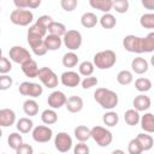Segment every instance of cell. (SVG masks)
Returning a JSON list of instances; mask_svg holds the SVG:
<instances>
[{"mask_svg": "<svg viewBox=\"0 0 154 154\" xmlns=\"http://www.w3.org/2000/svg\"><path fill=\"white\" fill-rule=\"evenodd\" d=\"M28 34H32V35H37L42 38H45V36L47 35V29L43 28L42 25H40L38 23L35 22V24L30 25L29 29H28Z\"/></svg>", "mask_w": 154, "mask_h": 154, "instance_id": "cell-40", "label": "cell"}, {"mask_svg": "<svg viewBox=\"0 0 154 154\" xmlns=\"http://www.w3.org/2000/svg\"><path fill=\"white\" fill-rule=\"evenodd\" d=\"M7 143H8V147L11 149L16 150L23 143V137H22V135L19 132H12L7 137Z\"/></svg>", "mask_w": 154, "mask_h": 154, "instance_id": "cell-37", "label": "cell"}, {"mask_svg": "<svg viewBox=\"0 0 154 154\" xmlns=\"http://www.w3.org/2000/svg\"><path fill=\"white\" fill-rule=\"evenodd\" d=\"M47 31L49 32V35H54V36H58V37H63L66 32V26L63 24V23H59V22H52L49 24V26L47 28Z\"/></svg>", "mask_w": 154, "mask_h": 154, "instance_id": "cell-29", "label": "cell"}, {"mask_svg": "<svg viewBox=\"0 0 154 154\" xmlns=\"http://www.w3.org/2000/svg\"><path fill=\"white\" fill-rule=\"evenodd\" d=\"M41 5V0H29V8H37Z\"/></svg>", "mask_w": 154, "mask_h": 154, "instance_id": "cell-52", "label": "cell"}, {"mask_svg": "<svg viewBox=\"0 0 154 154\" xmlns=\"http://www.w3.org/2000/svg\"><path fill=\"white\" fill-rule=\"evenodd\" d=\"M0 34H1V30H0Z\"/></svg>", "mask_w": 154, "mask_h": 154, "instance_id": "cell-58", "label": "cell"}, {"mask_svg": "<svg viewBox=\"0 0 154 154\" xmlns=\"http://www.w3.org/2000/svg\"><path fill=\"white\" fill-rule=\"evenodd\" d=\"M1 57H2V49L0 48V58H1Z\"/></svg>", "mask_w": 154, "mask_h": 154, "instance_id": "cell-55", "label": "cell"}, {"mask_svg": "<svg viewBox=\"0 0 154 154\" xmlns=\"http://www.w3.org/2000/svg\"><path fill=\"white\" fill-rule=\"evenodd\" d=\"M90 138H93L100 147H108L113 141V135L108 129L96 125L90 129Z\"/></svg>", "mask_w": 154, "mask_h": 154, "instance_id": "cell-3", "label": "cell"}, {"mask_svg": "<svg viewBox=\"0 0 154 154\" xmlns=\"http://www.w3.org/2000/svg\"><path fill=\"white\" fill-rule=\"evenodd\" d=\"M89 5L93 8L99 10L103 13H109V11L112 10L113 1L112 0H89Z\"/></svg>", "mask_w": 154, "mask_h": 154, "instance_id": "cell-22", "label": "cell"}, {"mask_svg": "<svg viewBox=\"0 0 154 154\" xmlns=\"http://www.w3.org/2000/svg\"><path fill=\"white\" fill-rule=\"evenodd\" d=\"M13 4L16 6V8H22V10L29 8V0H14Z\"/></svg>", "mask_w": 154, "mask_h": 154, "instance_id": "cell-50", "label": "cell"}, {"mask_svg": "<svg viewBox=\"0 0 154 154\" xmlns=\"http://www.w3.org/2000/svg\"><path fill=\"white\" fill-rule=\"evenodd\" d=\"M78 60H79V58L75 52H67L63 55L61 63L65 67H75L78 64Z\"/></svg>", "mask_w": 154, "mask_h": 154, "instance_id": "cell-32", "label": "cell"}, {"mask_svg": "<svg viewBox=\"0 0 154 154\" xmlns=\"http://www.w3.org/2000/svg\"><path fill=\"white\" fill-rule=\"evenodd\" d=\"M10 55V60H12L16 64H24L25 61L31 59V54L29 53V51L22 46H13L10 48L8 52Z\"/></svg>", "mask_w": 154, "mask_h": 154, "instance_id": "cell-10", "label": "cell"}, {"mask_svg": "<svg viewBox=\"0 0 154 154\" xmlns=\"http://www.w3.org/2000/svg\"><path fill=\"white\" fill-rule=\"evenodd\" d=\"M23 111L26 116L34 117L38 113V103L34 99H28L23 102Z\"/></svg>", "mask_w": 154, "mask_h": 154, "instance_id": "cell-27", "label": "cell"}, {"mask_svg": "<svg viewBox=\"0 0 154 154\" xmlns=\"http://www.w3.org/2000/svg\"><path fill=\"white\" fill-rule=\"evenodd\" d=\"M112 154H125V152L122 150V149H116V150L112 152Z\"/></svg>", "mask_w": 154, "mask_h": 154, "instance_id": "cell-53", "label": "cell"}, {"mask_svg": "<svg viewBox=\"0 0 154 154\" xmlns=\"http://www.w3.org/2000/svg\"><path fill=\"white\" fill-rule=\"evenodd\" d=\"M135 88L141 93L149 91L152 89V81L147 77H140L135 81Z\"/></svg>", "mask_w": 154, "mask_h": 154, "instance_id": "cell-34", "label": "cell"}, {"mask_svg": "<svg viewBox=\"0 0 154 154\" xmlns=\"http://www.w3.org/2000/svg\"><path fill=\"white\" fill-rule=\"evenodd\" d=\"M12 70V63L8 58L1 57L0 58V75H7Z\"/></svg>", "mask_w": 154, "mask_h": 154, "instance_id": "cell-42", "label": "cell"}, {"mask_svg": "<svg viewBox=\"0 0 154 154\" xmlns=\"http://www.w3.org/2000/svg\"><path fill=\"white\" fill-rule=\"evenodd\" d=\"M63 40V43L64 46L70 49V52H73V51H77L81 46H82V34L78 31V30H75V29H71V30H66L65 35L61 37Z\"/></svg>", "mask_w": 154, "mask_h": 154, "instance_id": "cell-4", "label": "cell"}, {"mask_svg": "<svg viewBox=\"0 0 154 154\" xmlns=\"http://www.w3.org/2000/svg\"><path fill=\"white\" fill-rule=\"evenodd\" d=\"M53 22V19H52V17L51 16H48V14H43V16H40L38 17V19L36 20V23H38L40 25H42L43 28H48L49 26V24Z\"/></svg>", "mask_w": 154, "mask_h": 154, "instance_id": "cell-49", "label": "cell"}, {"mask_svg": "<svg viewBox=\"0 0 154 154\" xmlns=\"http://www.w3.org/2000/svg\"><path fill=\"white\" fill-rule=\"evenodd\" d=\"M83 106H84L83 99L81 96H77V95H72V96L67 97L66 103H65V107H66V109L70 113H78V112H81L83 109Z\"/></svg>", "mask_w": 154, "mask_h": 154, "instance_id": "cell-16", "label": "cell"}, {"mask_svg": "<svg viewBox=\"0 0 154 154\" xmlns=\"http://www.w3.org/2000/svg\"><path fill=\"white\" fill-rule=\"evenodd\" d=\"M31 131L32 140L37 143H47L53 137V130L47 125H37Z\"/></svg>", "mask_w": 154, "mask_h": 154, "instance_id": "cell-9", "label": "cell"}, {"mask_svg": "<svg viewBox=\"0 0 154 154\" xmlns=\"http://www.w3.org/2000/svg\"><path fill=\"white\" fill-rule=\"evenodd\" d=\"M143 40V53H152L154 51V32H149Z\"/></svg>", "mask_w": 154, "mask_h": 154, "instance_id": "cell-38", "label": "cell"}, {"mask_svg": "<svg viewBox=\"0 0 154 154\" xmlns=\"http://www.w3.org/2000/svg\"><path fill=\"white\" fill-rule=\"evenodd\" d=\"M112 8L118 13H125L129 10V1L128 0H116V1H113Z\"/></svg>", "mask_w": 154, "mask_h": 154, "instance_id": "cell-41", "label": "cell"}, {"mask_svg": "<svg viewBox=\"0 0 154 154\" xmlns=\"http://www.w3.org/2000/svg\"><path fill=\"white\" fill-rule=\"evenodd\" d=\"M13 84L12 77L8 75H0V90H8Z\"/></svg>", "mask_w": 154, "mask_h": 154, "instance_id": "cell-44", "label": "cell"}, {"mask_svg": "<svg viewBox=\"0 0 154 154\" xmlns=\"http://www.w3.org/2000/svg\"><path fill=\"white\" fill-rule=\"evenodd\" d=\"M99 23L103 29H112L117 25V19L111 13H103L99 19Z\"/></svg>", "mask_w": 154, "mask_h": 154, "instance_id": "cell-31", "label": "cell"}, {"mask_svg": "<svg viewBox=\"0 0 154 154\" xmlns=\"http://www.w3.org/2000/svg\"><path fill=\"white\" fill-rule=\"evenodd\" d=\"M90 149L85 142H78L73 147V154H89Z\"/></svg>", "mask_w": 154, "mask_h": 154, "instance_id": "cell-47", "label": "cell"}, {"mask_svg": "<svg viewBox=\"0 0 154 154\" xmlns=\"http://www.w3.org/2000/svg\"><path fill=\"white\" fill-rule=\"evenodd\" d=\"M16 123V113L11 108L0 109V128H7Z\"/></svg>", "mask_w": 154, "mask_h": 154, "instance_id": "cell-17", "label": "cell"}, {"mask_svg": "<svg viewBox=\"0 0 154 154\" xmlns=\"http://www.w3.org/2000/svg\"><path fill=\"white\" fill-rule=\"evenodd\" d=\"M128 152L129 154H142V148L136 138H132L128 144Z\"/></svg>", "mask_w": 154, "mask_h": 154, "instance_id": "cell-45", "label": "cell"}, {"mask_svg": "<svg viewBox=\"0 0 154 154\" xmlns=\"http://www.w3.org/2000/svg\"><path fill=\"white\" fill-rule=\"evenodd\" d=\"M16 128L19 131V134H29L34 129V123L29 117H23L17 120Z\"/></svg>", "mask_w": 154, "mask_h": 154, "instance_id": "cell-23", "label": "cell"}, {"mask_svg": "<svg viewBox=\"0 0 154 154\" xmlns=\"http://www.w3.org/2000/svg\"><path fill=\"white\" fill-rule=\"evenodd\" d=\"M2 154H6V153H2Z\"/></svg>", "mask_w": 154, "mask_h": 154, "instance_id": "cell-59", "label": "cell"}, {"mask_svg": "<svg viewBox=\"0 0 154 154\" xmlns=\"http://www.w3.org/2000/svg\"><path fill=\"white\" fill-rule=\"evenodd\" d=\"M40 154H46V153H40Z\"/></svg>", "mask_w": 154, "mask_h": 154, "instance_id": "cell-57", "label": "cell"}, {"mask_svg": "<svg viewBox=\"0 0 154 154\" xmlns=\"http://www.w3.org/2000/svg\"><path fill=\"white\" fill-rule=\"evenodd\" d=\"M99 83L97 78L94 76H89V77H84V79L81 81V85L83 89H90L93 87H96Z\"/></svg>", "mask_w": 154, "mask_h": 154, "instance_id": "cell-43", "label": "cell"}, {"mask_svg": "<svg viewBox=\"0 0 154 154\" xmlns=\"http://www.w3.org/2000/svg\"><path fill=\"white\" fill-rule=\"evenodd\" d=\"M140 124H141V128L144 132H147V134L154 132V116H153V113H150V112L144 113L140 118Z\"/></svg>", "mask_w": 154, "mask_h": 154, "instance_id": "cell-20", "label": "cell"}, {"mask_svg": "<svg viewBox=\"0 0 154 154\" xmlns=\"http://www.w3.org/2000/svg\"><path fill=\"white\" fill-rule=\"evenodd\" d=\"M140 24L142 28L153 29L154 28V14L153 13H144L140 18Z\"/></svg>", "mask_w": 154, "mask_h": 154, "instance_id": "cell-39", "label": "cell"}, {"mask_svg": "<svg viewBox=\"0 0 154 154\" xmlns=\"http://www.w3.org/2000/svg\"><path fill=\"white\" fill-rule=\"evenodd\" d=\"M149 69V64L148 61L142 58V57H137V58H134L132 61H131V70L137 73V75H143L148 71Z\"/></svg>", "mask_w": 154, "mask_h": 154, "instance_id": "cell-19", "label": "cell"}, {"mask_svg": "<svg viewBox=\"0 0 154 154\" xmlns=\"http://www.w3.org/2000/svg\"><path fill=\"white\" fill-rule=\"evenodd\" d=\"M123 47L125 48V51H128L130 53L141 54V53H143V40L140 36L126 35L123 38Z\"/></svg>", "mask_w": 154, "mask_h": 154, "instance_id": "cell-8", "label": "cell"}, {"mask_svg": "<svg viewBox=\"0 0 154 154\" xmlns=\"http://www.w3.org/2000/svg\"><path fill=\"white\" fill-rule=\"evenodd\" d=\"M81 76L79 73L75 72V71H65L61 73L60 76V82L64 87H67V88H76L79 83H81Z\"/></svg>", "mask_w": 154, "mask_h": 154, "instance_id": "cell-14", "label": "cell"}, {"mask_svg": "<svg viewBox=\"0 0 154 154\" xmlns=\"http://www.w3.org/2000/svg\"><path fill=\"white\" fill-rule=\"evenodd\" d=\"M16 154H34V148L28 144V143H22L17 149H16Z\"/></svg>", "mask_w": 154, "mask_h": 154, "instance_id": "cell-48", "label": "cell"}, {"mask_svg": "<svg viewBox=\"0 0 154 154\" xmlns=\"http://www.w3.org/2000/svg\"><path fill=\"white\" fill-rule=\"evenodd\" d=\"M94 100L105 109H113L118 102H119V97L118 94L108 88H97L94 91Z\"/></svg>", "mask_w": 154, "mask_h": 154, "instance_id": "cell-1", "label": "cell"}, {"mask_svg": "<svg viewBox=\"0 0 154 154\" xmlns=\"http://www.w3.org/2000/svg\"><path fill=\"white\" fill-rule=\"evenodd\" d=\"M66 95L60 91V90H54L52 91L49 95H48V99H47V103L48 106L52 108V109H59L61 108L63 106H65L66 103Z\"/></svg>", "mask_w": 154, "mask_h": 154, "instance_id": "cell-13", "label": "cell"}, {"mask_svg": "<svg viewBox=\"0 0 154 154\" xmlns=\"http://www.w3.org/2000/svg\"><path fill=\"white\" fill-rule=\"evenodd\" d=\"M41 120L43 124L46 125H53L58 122V114L55 112V109L52 108H47L41 113Z\"/></svg>", "mask_w": 154, "mask_h": 154, "instance_id": "cell-28", "label": "cell"}, {"mask_svg": "<svg viewBox=\"0 0 154 154\" xmlns=\"http://www.w3.org/2000/svg\"><path fill=\"white\" fill-rule=\"evenodd\" d=\"M54 147L60 153H67L72 148V138L67 132H58L54 137Z\"/></svg>", "mask_w": 154, "mask_h": 154, "instance_id": "cell-11", "label": "cell"}, {"mask_svg": "<svg viewBox=\"0 0 154 154\" xmlns=\"http://www.w3.org/2000/svg\"><path fill=\"white\" fill-rule=\"evenodd\" d=\"M117 63V54L112 49H105L100 51L94 54L93 58V64L95 67L100 70H108L114 66Z\"/></svg>", "mask_w": 154, "mask_h": 154, "instance_id": "cell-2", "label": "cell"}, {"mask_svg": "<svg viewBox=\"0 0 154 154\" xmlns=\"http://www.w3.org/2000/svg\"><path fill=\"white\" fill-rule=\"evenodd\" d=\"M99 23V18L96 17L95 13L93 12H85L82 14L81 17V24L87 28V29H90V28H94L96 24Z\"/></svg>", "mask_w": 154, "mask_h": 154, "instance_id": "cell-25", "label": "cell"}, {"mask_svg": "<svg viewBox=\"0 0 154 154\" xmlns=\"http://www.w3.org/2000/svg\"><path fill=\"white\" fill-rule=\"evenodd\" d=\"M37 78L41 81V83L45 87H47L49 89H54L55 87H58V83H59V78H58L57 73L51 67H47V66L40 67Z\"/></svg>", "mask_w": 154, "mask_h": 154, "instance_id": "cell-5", "label": "cell"}, {"mask_svg": "<svg viewBox=\"0 0 154 154\" xmlns=\"http://www.w3.org/2000/svg\"><path fill=\"white\" fill-rule=\"evenodd\" d=\"M43 42H45V46H46L47 51H58L63 45L61 37H58V36H54V35H49V34L45 36Z\"/></svg>", "mask_w": 154, "mask_h": 154, "instance_id": "cell-21", "label": "cell"}, {"mask_svg": "<svg viewBox=\"0 0 154 154\" xmlns=\"http://www.w3.org/2000/svg\"><path fill=\"white\" fill-rule=\"evenodd\" d=\"M140 118H141L140 112L135 111L134 108H130V109L125 111V113H124V120H125V123H126L128 125H130V126L137 125V124L140 123Z\"/></svg>", "mask_w": 154, "mask_h": 154, "instance_id": "cell-30", "label": "cell"}, {"mask_svg": "<svg viewBox=\"0 0 154 154\" xmlns=\"http://www.w3.org/2000/svg\"><path fill=\"white\" fill-rule=\"evenodd\" d=\"M142 5L144 7H147L148 10H153L154 8V0H143Z\"/></svg>", "mask_w": 154, "mask_h": 154, "instance_id": "cell-51", "label": "cell"}, {"mask_svg": "<svg viewBox=\"0 0 154 154\" xmlns=\"http://www.w3.org/2000/svg\"><path fill=\"white\" fill-rule=\"evenodd\" d=\"M134 81V75L129 70H122L117 75V82L120 85H129Z\"/></svg>", "mask_w": 154, "mask_h": 154, "instance_id": "cell-33", "label": "cell"}, {"mask_svg": "<svg viewBox=\"0 0 154 154\" xmlns=\"http://www.w3.org/2000/svg\"><path fill=\"white\" fill-rule=\"evenodd\" d=\"M1 136H2V130H1V128H0V138H1Z\"/></svg>", "mask_w": 154, "mask_h": 154, "instance_id": "cell-54", "label": "cell"}, {"mask_svg": "<svg viewBox=\"0 0 154 154\" xmlns=\"http://www.w3.org/2000/svg\"><path fill=\"white\" fill-rule=\"evenodd\" d=\"M73 135L78 142H87L90 138V129L85 125H78L75 128Z\"/></svg>", "mask_w": 154, "mask_h": 154, "instance_id": "cell-26", "label": "cell"}, {"mask_svg": "<svg viewBox=\"0 0 154 154\" xmlns=\"http://www.w3.org/2000/svg\"><path fill=\"white\" fill-rule=\"evenodd\" d=\"M0 13H1V7H0Z\"/></svg>", "mask_w": 154, "mask_h": 154, "instance_id": "cell-56", "label": "cell"}, {"mask_svg": "<svg viewBox=\"0 0 154 154\" xmlns=\"http://www.w3.org/2000/svg\"><path fill=\"white\" fill-rule=\"evenodd\" d=\"M102 122H103V124H105L106 126L113 128V126H116V125L118 124V122H119V116H118L116 112H113V111H108V112H106V113L102 116Z\"/></svg>", "mask_w": 154, "mask_h": 154, "instance_id": "cell-35", "label": "cell"}, {"mask_svg": "<svg viewBox=\"0 0 154 154\" xmlns=\"http://www.w3.org/2000/svg\"><path fill=\"white\" fill-rule=\"evenodd\" d=\"M150 105H152L150 97L144 95V94H140V95L135 96V99L132 100L134 109L137 111V112H144V111L149 109Z\"/></svg>", "mask_w": 154, "mask_h": 154, "instance_id": "cell-15", "label": "cell"}, {"mask_svg": "<svg viewBox=\"0 0 154 154\" xmlns=\"http://www.w3.org/2000/svg\"><path fill=\"white\" fill-rule=\"evenodd\" d=\"M77 5H78L77 0H61L60 1L61 8L64 11H66V12H72L77 7Z\"/></svg>", "mask_w": 154, "mask_h": 154, "instance_id": "cell-46", "label": "cell"}, {"mask_svg": "<svg viewBox=\"0 0 154 154\" xmlns=\"http://www.w3.org/2000/svg\"><path fill=\"white\" fill-rule=\"evenodd\" d=\"M22 66V71H23V73L26 76V77H29V78H37V73H38V65H37V63L31 58L30 60H28V61H25L24 64H22L20 65Z\"/></svg>", "mask_w": 154, "mask_h": 154, "instance_id": "cell-18", "label": "cell"}, {"mask_svg": "<svg viewBox=\"0 0 154 154\" xmlns=\"http://www.w3.org/2000/svg\"><path fill=\"white\" fill-rule=\"evenodd\" d=\"M28 43L32 51V53L37 57H41V55H45L48 51L45 46V42H43V38L37 36V35H32V34H28Z\"/></svg>", "mask_w": 154, "mask_h": 154, "instance_id": "cell-12", "label": "cell"}, {"mask_svg": "<svg viewBox=\"0 0 154 154\" xmlns=\"http://www.w3.org/2000/svg\"><path fill=\"white\" fill-rule=\"evenodd\" d=\"M135 138H136L137 142L140 143V146H141V148H142L143 152H144V150H150V149L153 148L154 140H153V137H152L149 134H147V132L138 134Z\"/></svg>", "mask_w": 154, "mask_h": 154, "instance_id": "cell-24", "label": "cell"}, {"mask_svg": "<svg viewBox=\"0 0 154 154\" xmlns=\"http://www.w3.org/2000/svg\"><path fill=\"white\" fill-rule=\"evenodd\" d=\"M10 19L13 24L19 25V26H26L34 20V13L30 10H22V8H16L11 12Z\"/></svg>", "mask_w": 154, "mask_h": 154, "instance_id": "cell-6", "label": "cell"}, {"mask_svg": "<svg viewBox=\"0 0 154 154\" xmlns=\"http://www.w3.org/2000/svg\"><path fill=\"white\" fill-rule=\"evenodd\" d=\"M94 69H95V66H94V64H93L91 61L84 60V61H82V63L79 64V66H78L79 76L82 75V76H84V77H89V76L93 75Z\"/></svg>", "mask_w": 154, "mask_h": 154, "instance_id": "cell-36", "label": "cell"}, {"mask_svg": "<svg viewBox=\"0 0 154 154\" xmlns=\"http://www.w3.org/2000/svg\"><path fill=\"white\" fill-rule=\"evenodd\" d=\"M18 90L23 96H29L31 99L38 97L43 93V88H42L41 84L34 83V82H29V81L22 82L19 84V87H18Z\"/></svg>", "mask_w": 154, "mask_h": 154, "instance_id": "cell-7", "label": "cell"}]
</instances>
